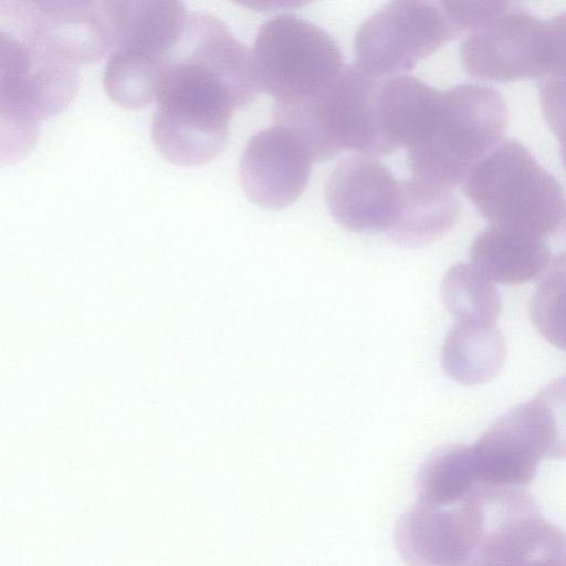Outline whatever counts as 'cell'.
Returning <instances> with one entry per match:
<instances>
[{
	"instance_id": "1",
	"label": "cell",
	"mask_w": 566,
	"mask_h": 566,
	"mask_svg": "<svg viewBox=\"0 0 566 566\" xmlns=\"http://www.w3.org/2000/svg\"><path fill=\"white\" fill-rule=\"evenodd\" d=\"M261 92L252 51L217 15L189 11L155 87L151 140L179 166H202L226 147L232 115Z\"/></svg>"
},
{
	"instance_id": "2",
	"label": "cell",
	"mask_w": 566,
	"mask_h": 566,
	"mask_svg": "<svg viewBox=\"0 0 566 566\" xmlns=\"http://www.w3.org/2000/svg\"><path fill=\"white\" fill-rule=\"evenodd\" d=\"M1 160L36 144L42 120L63 112L77 91V65L32 28L18 0L0 2Z\"/></svg>"
},
{
	"instance_id": "3",
	"label": "cell",
	"mask_w": 566,
	"mask_h": 566,
	"mask_svg": "<svg viewBox=\"0 0 566 566\" xmlns=\"http://www.w3.org/2000/svg\"><path fill=\"white\" fill-rule=\"evenodd\" d=\"M463 190L491 226L548 240L566 237L562 186L517 140H502L481 159Z\"/></svg>"
},
{
	"instance_id": "4",
	"label": "cell",
	"mask_w": 566,
	"mask_h": 566,
	"mask_svg": "<svg viewBox=\"0 0 566 566\" xmlns=\"http://www.w3.org/2000/svg\"><path fill=\"white\" fill-rule=\"evenodd\" d=\"M506 123L505 102L492 86L465 83L441 91L426 132L407 148L413 177L448 188L463 184L502 142Z\"/></svg>"
},
{
	"instance_id": "5",
	"label": "cell",
	"mask_w": 566,
	"mask_h": 566,
	"mask_svg": "<svg viewBox=\"0 0 566 566\" xmlns=\"http://www.w3.org/2000/svg\"><path fill=\"white\" fill-rule=\"evenodd\" d=\"M105 3L113 38L103 73L105 92L122 108L146 107L155 102L158 74L189 11L176 0Z\"/></svg>"
},
{
	"instance_id": "6",
	"label": "cell",
	"mask_w": 566,
	"mask_h": 566,
	"mask_svg": "<svg viewBox=\"0 0 566 566\" xmlns=\"http://www.w3.org/2000/svg\"><path fill=\"white\" fill-rule=\"evenodd\" d=\"M252 56L260 88L275 104L318 94L344 69L342 52L332 35L290 13L274 15L261 25Z\"/></svg>"
},
{
	"instance_id": "7",
	"label": "cell",
	"mask_w": 566,
	"mask_h": 566,
	"mask_svg": "<svg viewBox=\"0 0 566 566\" xmlns=\"http://www.w3.org/2000/svg\"><path fill=\"white\" fill-rule=\"evenodd\" d=\"M458 34L440 1H391L359 27L356 64L376 77L405 74Z\"/></svg>"
},
{
	"instance_id": "8",
	"label": "cell",
	"mask_w": 566,
	"mask_h": 566,
	"mask_svg": "<svg viewBox=\"0 0 566 566\" xmlns=\"http://www.w3.org/2000/svg\"><path fill=\"white\" fill-rule=\"evenodd\" d=\"M489 486L453 505L417 502L398 518L395 544L407 566H472L490 533Z\"/></svg>"
},
{
	"instance_id": "9",
	"label": "cell",
	"mask_w": 566,
	"mask_h": 566,
	"mask_svg": "<svg viewBox=\"0 0 566 566\" xmlns=\"http://www.w3.org/2000/svg\"><path fill=\"white\" fill-rule=\"evenodd\" d=\"M547 43V21L520 3L500 1L492 14L467 31L461 62L470 76L480 80H538L545 70Z\"/></svg>"
},
{
	"instance_id": "10",
	"label": "cell",
	"mask_w": 566,
	"mask_h": 566,
	"mask_svg": "<svg viewBox=\"0 0 566 566\" xmlns=\"http://www.w3.org/2000/svg\"><path fill=\"white\" fill-rule=\"evenodd\" d=\"M313 161L301 139L274 123L255 133L243 149L239 167L243 191L262 208H285L304 192Z\"/></svg>"
},
{
	"instance_id": "11",
	"label": "cell",
	"mask_w": 566,
	"mask_h": 566,
	"mask_svg": "<svg viewBox=\"0 0 566 566\" xmlns=\"http://www.w3.org/2000/svg\"><path fill=\"white\" fill-rule=\"evenodd\" d=\"M399 181L371 156H350L339 161L325 186L326 205L346 230L388 232L396 213Z\"/></svg>"
},
{
	"instance_id": "12",
	"label": "cell",
	"mask_w": 566,
	"mask_h": 566,
	"mask_svg": "<svg viewBox=\"0 0 566 566\" xmlns=\"http://www.w3.org/2000/svg\"><path fill=\"white\" fill-rule=\"evenodd\" d=\"M480 485L523 488L536 475L545 455V437L532 400L495 421L471 446Z\"/></svg>"
},
{
	"instance_id": "13",
	"label": "cell",
	"mask_w": 566,
	"mask_h": 566,
	"mask_svg": "<svg viewBox=\"0 0 566 566\" xmlns=\"http://www.w3.org/2000/svg\"><path fill=\"white\" fill-rule=\"evenodd\" d=\"M470 260L491 282L517 285L541 281L566 269V239H542L489 224L474 239Z\"/></svg>"
},
{
	"instance_id": "14",
	"label": "cell",
	"mask_w": 566,
	"mask_h": 566,
	"mask_svg": "<svg viewBox=\"0 0 566 566\" xmlns=\"http://www.w3.org/2000/svg\"><path fill=\"white\" fill-rule=\"evenodd\" d=\"M21 7L33 29L75 65L93 63L112 49L105 1H24Z\"/></svg>"
},
{
	"instance_id": "15",
	"label": "cell",
	"mask_w": 566,
	"mask_h": 566,
	"mask_svg": "<svg viewBox=\"0 0 566 566\" xmlns=\"http://www.w3.org/2000/svg\"><path fill=\"white\" fill-rule=\"evenodd\" d=\"M440 93L408 74L377 77L374 115L378 155L408 148L417 142L433 117Z\"/></svg>"
},
{
	"instance_id": "16",
	"label": "cell",
	"mask_w": 566,
	"mask_h": 566,
	"mask_svg": "<svg viewBox=\"0 0 566 566\" xmlns=\"http://www.w3.org/2000/svg\"><path fill=\"white\" fill-rule=\"evenodd\" d=\"M472 566H566V538L533 503L492 530Z\"/></svg>"
},
{
	"instance_id": "17",
	"label": "cell",
	"mask_w": 566,
	"mask_h": 566,
	"mask_svg": "<svg viewBox=\"0 0 566 566\" xmlns=\"http://www.w3.org/2000/svg\"><path fill=\"white\" fill-rule=\"evenodd\" d=\"M460 202L450 188L411 177L399 181L397 208L387 232L401 247L433 243L455 224Z\"/></svg>"
},
{
	"instance_id": "18",
	"label": "cell",
	"mask_w": 566,
	"mask_h": 566,
	"mask_svg": "<svg viewBox=\"0 0 566 566\" xmlns=\"http://www.w3.org/2000/svg\"><path fill=\"white\" fill-rule=\"evenodd\" d=\"M506 346L495 324L455 322L442 347L446 373L461 385H480L501 370Z\"/></svg>"
},
{
	"instance_id": "19",
	"label": "cell",
	"mask_w": 566,
	"mask_h": 566,
	"mask_svg": "<svg viewBox=\"0 0 566 566\" xmlns=\"http://www.w3.org/2000/svg\"><path fill=\"white\" fill-rule=\"evenodd\" d=\"M481 485L473 468L471 446L446 444L420 465L416 476L419 502L444 506L469 500Z\"/></svg>"
},
{
	"instance_id": "20",
	"label": "cell",
	"mask_w": 566,
	"mask_h": 566,
	"mask_svg": "<svg viewBox=\"0 0 566 566\" xmlns=\"http://www.w3.org/2000/svg\"><path fill=\"white\" fill-rule=\"evenodd\" d=\"M441 298L455 322L495 324L502 303L497 289L471 263H457L444 274Z\"/></svg>"
},
{
	"instance_id": "21",
	"label": "cell",
	"mask_w": 566,
	"mask_h": 566,
	"mask_svg": "<svg viewBox=\"0 0 566 566\" xmlns=\"http://www.w3.org/2000/svg\"><path fill=\"white\" fill-rule=\"evenodd\" d=\"M548 44L537 80L543 115L555 134L566 124V11L547 21Z\"/></svg>"
},
{
	"instance_id": "22",
	"label": "cell",
	"mask_w": 566,
	"mask_h": 566,
	"mask_svg": "<svg viewBox=\"0 0 566 566\" xmlns=\"http://www.w3.org/2000/svg\"><path fill=\"white\" fill-rule=\"evenodd\" d=\"M531 317L548 343L566 350V269L539 281L531 301Z\"/></svg>"
},
{
	"instance_id": "23",
	"label": "cell",
	"mask_w": 566,
	"mask_h": 566,
	"mask_svg": "<svg viewBox=\"0 0 566 566\" xmlns=\"http://www.w3.org/2000/svg\"><path fill=\"white\" fill-rule=\"evenodd\" d=\"M544 428L551 458H566V377L554 379L532 399Z\"/></svg>"
},
{
	"instance_id": "24",
	"label": "cell",
	"mask_w": 566,
	"mask_h": 566,
	"mask_svg": "<svg viewBox=\"0 0 566 566\" xmlns=\"http://www.w3.org/2000/svg\"><path fill=\"white\" fill-rule=\"evenodd\" d=\"M559 143V155L563 161V165L566 169V125L562 127L556 134Z\"/></svg>"
}]
</instances>
